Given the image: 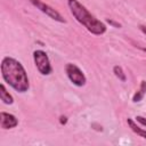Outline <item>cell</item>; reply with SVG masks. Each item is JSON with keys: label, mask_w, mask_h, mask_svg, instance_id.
Returning a JSON list of instances; mask_svg holds the SVG:
<instances>
[{"label": "cell", "mask_w": 146, "mask_h": 146, "mask_svg": "<svg viewBox=\"0 0 146 146\" xmlns=\"http://www.w3.org/2000/svg\"><path fill=\"white\" fill-rule=\"evenodd\" d=\"M59 123L63 125V124H66L67 123V117L65 115H60L59 116Z\"/></svg>", "instance_id": "4fadbf2b"}, {"label": "cell", "mask_w": 146, "mask_h": 146, "mask_svg": "<svg viewBox=\"0 0 146 146\" xmlns=\"http://www.w3.org/2000/svg\"><path fill=\"white\" fill-rule=\"evenodd\" d=\"M113 73H114V75H115L120 81H122V82H125V81H127V75H125L123 68H122L120 65H115V66L113 67Z\"/></svg>", "instance_id": "30bf717a"}, {"label": "cell", "mask_w": 146, "mask_h": 146, "mask_svg": "<svg viewBox=\"0 0 146 146\" xmlns=\"http://www.w3.org/2000/svg\"><path fill=\"white\" fill-rule=\"evenodd\" d=\"M145 95H146V81L143 80V81H140L139 89H138V90L135 92V95L132 96V102H133V103H139V102H141Z\"/></svg>", "instance_id": "52a82bcc"}, {"label": "cell", "mask_w": 146, "mask_h": 146, "mask_svg": "<svg viewBox=\"0 0 146 146\" xmlns=\"http://www.w3.org/2000/svg\"><path fill=\"white\" fill-rule=\"evenodd\" d=\"M33 60L35 64L36 70L42 74V75H49L52 72V67L50 64V59L47 55L46 51L38 49L33 51Z\"/></svg>", "instance_id": "3957f363"}, {"label": "cell", "mask_w": 146, "mask_h": 146, "mask_svg": "<svg viewBox=\"0 0 146 146\" xmlns=\"http://www.w3.org/2000/svg\"><path fill=\"white\" fill-rule=\"evenodd\" d=\"M68 8L71 10V14L73 17L81 24L83 25L91 34L95 35H102L106 32L107 27L106 25L97 19L82 3H80L78 0H67Z\"/></svg>", "instance_id": "7a4b0ae2"}, {"label": "cell", "mask_w": 146, "mask_h": 146, "mask_svg": "<svg viewBox=\"0 0 146 146\" xmlns=\"http://www.w3.org/2000/svg\"><path fill=\"white\" fill-rule=\"evenodd\" d=\"M0 70L3 81L17 92L24 94L30 89L27 73L22 63L17 59L9 56H5L1 60Z\"/></svg>", "instance_id": "6da1fadb"}, {"label": "cell", "mask_w": 146, "mask_h": 146, "mask_svg": "<svg viewBox=\"0 0 146 146\" xmlns=\"http://www.w3.org/2000/svg\"><path fill=\"white\" fill-rule=\"evenodd\" d=\"M0 99L2 100L3 104H7V105H11L14 103V97L7 91L3 83L0 84Z\"/></svg>", "instance_id": "9c48e42d"}, {"label": "cell", "mask_w": 146, "mask_h": 146, "mask_svg": "<svg viewBox=\"0 0 146 146\" xmlns=\"http://www.w3.org/2000/svg\"><path fill=\"white\" fill-rule=\"evenodd\" d=\"M136 121L137 122H139L141 125H144V127H146V119L144 117V116H140V115H137L136 116Z\"/></svg>", "instance_id": "8fae6325"}, {"label": "cell", "mask_w": 146, "mask_h": 146, "mask_svg": "<svg viewBox=\"0 0 146 146\" xmlns=\"http://www.w3.org/2000/svg\"><path fill=\"white\" fill-rule=\"evenodd\" d=\"M138 29H139V31H140L143 34H145V35H146V25H139V26H138Z\"/></svg>", "instance_id": "5bb4252c"}, {"label": "cell", "mask_w": 146, "mask_h": 146, "mask_svg": "<svg viewBox=\"0 0 146 146\" xmlns=\"http://www.w3.org/2000/svg\"><path fill=\"white\" fill-rule=\"evenodd\" d=\"M139 49H140V50H143V51H145V52H146V48H143V47H139Z\"/></svg>", "instance_id": "9a60e30c"}, {"label": "cell", "mask_w": 146, "mask_h": 146, "mask_svg": "<svg viewBox=\"0 0 146 146\" xmlns=\"http://www.w3.org/2000/svg\"><path fill=\"white\" fill-rule=\"evenodd\" d=\"M65 73L68 80L76 87H83L87 82V78L82 70L73 63H67L65 66Z\"/></svg>", "instance_id": "277c9868"}, {"label": "cell", "mask_w": 146, "mask_h": 146, "mask_svg": "<svg viewBox=\"0 0 146 146\" xmlns=\"http://www.w3.org/2000/svg\"><path fill=\"white\" fill-rule=\"evenodd\" d=\"M106 22H107L108 24H111L113 27H116V29L121 27V24H120V23H116V22H115V21H113V19H110V18H107V19H106Z\"/></svg>", "instance_id": "7c38bea8"}, {"label": "cell", "mask_w": 146, "mask_h": 146, "mask_svg": "<svg viewBox=\"0 0 146 146\" xmlns=\"http://www.w3.org/2000/svg\"><path fill=\"white\" fill-rule=\"evenodd\" d=\"M29 2L32 3L36 9H39L40 11H42L43 14H46L49 18H51V19H54L56 22H59V23H66V19L60 15L59 11H57L51 6L42 2L41 0H29Z\"/></svg>", "instance_id": "5b68a950"}, {"label": "cell", "mask_w": 146, "mask_h": 146, "mask_svg": "<svg viewBox=\"0 0 146 146\" xmlns=\"http://www.w3.org/2000/svg\"><path fill=\"white\" fill-rule=\"evenodd\" d=\"M18 125V119L10 113L7 112H1L0 113V127L5 130L7 129H13Z\"/></svg>", "instance_id": "8992f818"}, {"label": "cell", "mask_w": 146, "mask_h": 146, "mask_svg": "<svg viewBox=\"0 0 146 146\" xmlns=\"http://www.w3.org/2000/svg\"><path fill=\"white\" fill-rule=\"evenodd\" d=\"M127 123H128L129 128H130L136 135H138L139 137H143L144 139H146V130H144L143 128H140L139 125H137V123H136L132 119L128 117V119H127Z\"/></svg>", "instance_id": "ba28073f"}]
</instances>
